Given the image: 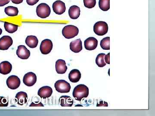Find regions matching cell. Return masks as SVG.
Wrapping results in <instances>:
<instances>
[{
  "mask_svg": "<svg viewBox=\"0 0 155 116\" xmlns=\"http://www.w3.org/2000/svg\"><path fill=\"white\" fill-rule=\"evenodd\" d=\"M89 95V89L84 84H79L73 89V97L78 101H81L83 98L87 97Z\"/></svg>",
  "mask_w": 155,
  "mask_h": 116,
  "instance_id": "1",
  "label": "cell"
},
{
  "mask_svg": "<svg viewBox=\"0 0 155 116\" xmlns=\"http://www.w3.org/2000/svg\"><path fill=\"white\" fill-rule=\"evenodd\" d=\"M78 33V28L75 25H67L63 28L62 30V34L67 39L73 38L77 36Z\"/></svg>",
  "mask_w": 155,
  "mask_h": 116,
  "instance_id": "2",
  "label": "cell"
},
{
  "mask_svg": "<svg viewBox=\"0 0 155 116\" xmlns=\"http://www.w3.org/2000/svg\"><path fill=\"white\" fill-rule=\"evenodd\" d=\"M51 8L48 5L45 3L39 4L37 7V15L42 19L48 17L51 14Z\"/></svg>",
  "mask_w": 155,
  "mask_h": 116,
  "instance_id": "3",
  "label": "cell"
},
{
  "mask_svg": "<svg viewBox=\"0 0 155 116\" xmlns=\"http://www.w3.org/2000/svg\"><path fill=\"white\" fill-rule=\"evenodd\" d=\"M108 24L104 21L97 22L94 26V31L98 36H103L107 33Z\"/></svg>",
  "mask_w": 155,
  "mask_h": 116,
  "instance_id": "4",
  "label": "cell"
},
{
  "mask_svg": "<svg viewBox=\"0 0 155 116\" xmlns=\"http://www.w3.org/2000/svg\"><path fill=\"white\" fill-rule=\"evenodd\" d=\"M54 87L56 91L60 93H68L71 89L70 84L64 80H58L56 81Z\"/></svg>",
  "mask_w": 155,
  "mask_h": 116,
  "instance_id": "5",
  "label": "cell"
},
{
  "mask_svg": "<svg viewBox=\"0 0 155 116\" xmlns=\"http://www.w3.org/2000/svg\"><path fill=\"white\" fill-rule=\"evenodd\" d=\"M53 47V43L51 40L47 39L41 42L40 47V50L43 54H48L51 51Z\"/></svg>",
  "mask_w": 155,
  "mask_h": 116,
  "instance_id": "6",
  "label": "cell"
},
{
  "mask_svg": "<svg viewBox=\"0 0 155 116\" xmlns=\"http://www.w3.org/2000/svg\"><path fill=\"white\" fill-rule=\"evenodd\" d=\"M7 86L11 89H16L20 86L21 81L20 79L15 75H11L6 81Z\"/></svg>",
  "mask_w": 155,
  "mask_h": 116,
  "instance_id": "7",
  "label": "cell"
},
{
  "mask_svg": "<svg viewBox=\"0 0 155 116\" xmlns=\"http://www.w3.org/2000/svg\"><path fill=\"white\" fill-rule=\"evenodd\" d=\"M37 81V76L33 72H29L24 75L23 82L26 86H32L35 84Z\"/></svg>",
  "mask_w": 155,
  "mask_h": 116,
  "instance_id": "8",
  "label": "cell"
},
{
  "mask_svg": "<svg viewBox=\"0 0 155 116\" xmlns=\"http://www.w3.org/2000/svg\"><path fill=\"white\" fill-rule=\"evenodd\" d=\"M52 8L54 12L58 15H61L66 11V5L64 2L58 0L53 3Z\"/></svg>",
  "mask_w": 155,
  "mask_h": 116,
  "instance_id": "9",
  "label": "cell"
},
{
  "mask_svg": "<svg viewBox=\"0 0 155 116\" xmlns=\"http://www.w3.org/2000/svg\"><path fill=\"white\" fill-rule=\"evenodd\" d=\"M13 40L11 37L4 36L0 38V50H6L13 44Z\"/></svg>",
  "mask_w": 155,
  "mask_h": 116,
  "instance_id": "10",
  "label": "cell"
},
{
  "mask_svg": "<svg viewBox=\"0 0 155 116\" xmlns=\"http://www.w3.org/2000/svg\"><path fill=\"white\" fill-rule=\"evenodd\" d=\"M17 55L22 60H27L30 56V52L24 45H19L17 48Z\"/></svg>",
  "mask_w": 155,
  "mask_h": 116,
  "instance_id": "11",
  "label": "cell"
},
{
  "mask_svg": "<svg viewBox=\"0 0 155 116\" xmlns=\"http://www.w3.org/2000/svg\"><path fill=\"white\" fill-rule=\"evenodd\" d=\"M98 40L94 37H88L84 42V47L88 50H93L97 48Z\"/></svg>",
  "mask_w": 155,
  "mask_h": 116,
  "instance_id": "12",
  "label": "cell"
},
{
  "mask_svg": "<svg viewBox=\"0 0 155 116\" xmlns=\"http://www.w3.org/2000/svg\"><path fill=\"white\" fill-rule=\"evenodd\" d=\"M52 93V89L49 86H44L39 89L38 95L41 98L45 99L51 97Z\"/></svg>",
  "mask_w": 155,
  "mask_h": 116,
  "instance_id": "13",
  "label": "cell"
},
{
  "mask_svg": "<svg viewBox=\"0 0 155 116\" xmlns=\"http://www.w3.org/2000/svg\"><path fill=\"white\" fill-rule=\"evenodd\" d=\"M56 71L59 74H64L67 70L66 62L63 60H58L56 62Z\"/></svg>",
  "mask_w": 155,
  "mask_h": 116,
  "instance_id": "14",
  "label": "cell"
},
{
  "mask_svg": "<svg viewBox=\"0 0 155 116\" xmlns=\"http://www.w3.org/2000/svg\"><path fill=\"white\" fill-rule=\"evenodd\" d=\"M70 49L75 53H79L82 50V42L80 39L75 40L70 43Z\"/></svg>",
  "mask_w": 155,
  "mask_h": 116,
  "instance_id": "15",
  "label": "cell"
},
{
  "mask_svg": "<svg viewBox=\"0 0 155 116\" xmlns=\"http://www.w3.org/2000/svg\"><path fill=\"white\" fill-rule=\"evenodd\" d=\"M12 69V65L8 61H4L0 63V73L2 75L9 74L11 73Z\"/></svg>",
  "mask_w": 155,
  "mask_h": 116,
  "instance_id": "16",
  "label": "cell"
},
{
  "mask_svg": "<svg viewBox=\"0 0 155 116\" xmlns=\"http://www.w3.org/2000/svg\"><path fill=\"white\" fill-rule=\"evenodd\" d=\"M81 78V73L78 69H73L69 72V80L72 83H77L80 80Z\"/></svg>",
  "mask_w": 155,
  "mask_h": 116,
  "instance_id": "17",
  "label": "cell"
},
{
  "mask_svg": "<svg viewBox=\"0 0 155 116\" xmlns=\"http://www.w3.org/2000/svg\"><path fill=\"white\" fill-rule=\"evenodd\" d=\"M15 98L18 104L22 105L27 102L28 95L24 92H19L16 94Z\"/></svg>",
  "mask_w": 155,
  "mask_h": 116,
  "instance_id": "18",
  "label": "cell"
},
{
  "mask_svg": "<svg viewBox=\"0 0 155 116\" xmlns=\"http://www.w3.org/2000/svg\"><path fill=\"white\" fill-rule=\"evenodd\" d=\"M25 44L31 48H35L38 44V39L36 36L30 35L27 37L25 40Z\"/></svg>",
  "mask_w": 155,
  "mask_h": 116,
  "instance_id": "19",
  "label": "cell"
},
{
  "mask_svg": "<svg viewBox=\"0 0 155 116\" xmlns=\"http://www.w3.org/2000/svg\"><path fill=\"white\" fill-rule=\"evenodd\" d=\"M69 15L71 19H77L80 15V8L76 5L71 6L69 9Z\"/></svg>",
  "mask_w": 155,
  "mask_h": 116,
  "instance_id": "20",
  "label": "cell"
},
{
  "mask_svg": "<svg viewBox=\"0 0 155 116\" xmlns=\"http://www.w3.org/2000/svg\"><path fill=\"white\" fill-rule=\"evenodd\" d=\"M60 104L62 107H72L73 101L70 96L64 95L60 98Z\"/></svg>",
  "mask_w": 155,
  "mask_h": 116,
  "instance_id": "21",
  "label": "cell"
},
{
  "mask_svg": "<svg viewBox=\"0 0 155 116\" xmlns=\"http://www.w3.org/2000/svg\"><path fill=\"white\" fill-rule=\"evenodd\" d=\"M5 12L8 16L11 17L17 16L19 13L18 8L13 6H8L6 7L5 9Z\"/></svg>",
  "mask_w": 155,
  "mask_h": 116,
  "instance_id": "22",
  "label": "cell"
},
{
  "mask_svg": "<svg viewBox=\"0 0 155 116\" xmlns=\"http://www.w3.org/2000/svg\"><path fill=\"white\" fill-rule=\"evenodd\" d=\"M4 27L7 32L9 33H14L18 30V25L10 22H5Z\"/></svg>",
  "mask_w": 155,
  "mask_h": 116,
  "instance_id": "23",
  "label": "cell"
},
{
  "mask_svg": "<svg viewBox=\"0 0 155 116\" xmlns=\"http://www.w3.org/2000/svg\"><path fill=\"white\" fill-rule=\"evenodd\" d=\"M105 54L100 53L97 56L96 59V63L98 66L102 68L106 65V63L104 60V56Z\"/></svg>",
  "mask_w": 155,
  "mask_h": 116,
  "instance_id": "24",
  "label": "cell"
},
{
  "mask_svg": "<svg viewBox=\"0 0 155 116\" xmlns=\"http://www.w3.org/2000/svg\"><path fill=\"white\" fill-rule=\"evenodd\" d=\"M99 6L102 11H108L110 9V0H99Z\"/></svg>",
  "mask_w": 155,
  "mask_h": 116,
  "instance_id": "25",
  "label": "cell"
},
{
  "mask_svg": "<svg viewBox=\"0 0 155 116\" xmlns=\"http://www.w3.org/2000/svg\"><path fill=\"white\" fill-rule=\"evenodd\" d=\"M110 37H104L101 40V47L103 50H110Z\"/></svg>",
  "mask_w": 155,
  "mask_h": 116,
  "instance_id": "26",
  "label": "cell"
},
{
  "mask_svg": "<svg viewBox=\"0 0 155 116\" xmlns=\"http://www.w3.org/2000/svg\"><path fill=\"white\" fill-rule=\"evenodd\" d=\"M84 6L87 8H94L96 4V0H83Z\"/></svg>",
  "mask_w": 155,
  "mask_h": 116,
  "instance_id": "27",
  "label": "cell"
},
{
  "mask_svg": "<svg viewBox=\"0 0 155 116\" xmlns=\"http://www.w3.org/2000/svg\"><path fill=\"white\" fill-rule=\"evenodd\" d=\"M8 104V100L6 98L0 96V107H7Z\"/></svg>",
  "mask_w": 155,
  "mask_h": 116,
  "instance_id": "28",
  "label": "cell"
},
{
  "mask_svg": "<svg viewBox=\"0 0 155 116\" xmlns=\"http://www.w3.org/2000/svg\"><path fill=\"white\" fill-rule=\"evenodd\" d=\"M39 1V0H26V2L29 5L33 6L38 2Z\"/></svg>",
  "mask_w": 155,
  "mask_h": 116,
  "instance_id": "29",
  "label": "cell"
},
{
  "mask_svg": "<svg viewBox=\"0 0 155 116\" xmlns=\"http://www.w3.org/2000/svg\"><path fill=\"white\" fill-rule=\"evenodd\" d=\"M10 0H0V7L6 5L10 2Z\"/></svg>",
  "mask_w": 155,
  "mask_h": 116,
  "instance_id": "30",
  "label": "cell"
},
{
  "mask_svg": "<svg viewBox=\"0 0 155 116\" xmlns=\"http://www.w3.org/2000/svg\"><path fill=\"white\" fill-rule=\"evenodd\" d=\"M110 53H108V54L105 55V56H104V60L105 62V63H106L108 64H110Z\"/></svg>",
  "mask_w": 155,
  "mask_h": 116,
  "instance_id": "31",
  "label": "cell"
},
{
  "mask_svg": "<svg viewBox=\"0 0 155 116\" xmlns=\"http://www.w3.org/2000/svg\"><path fill=\"white\" fill-rule=\"evenodd\" d=\"M43 105L41 102H40L39 103H35L32 102L31 104L29 105V107H44Z\"/></svg>",
  "mask_w": 155,
  "mask_h": 116,
  "instance_id": "32",
  "label": "cell"
},
{
  "mask_svg": "<svg viewBox=\"0 0 155 116\" xmlns=\"http://www.w3.org/2000/svg\"><path fill=\"white\" fill-rule=\"evenodd\" d=\"M12 3L15 4H19L23 2V0H11Z\"/></svg>",
  "mask_w": 155,
  "mask_h": 116,
  "instance_id": "33",
  "label": "cell"
},
{
  "mask_svg": "<svg viewBox=\"0 0 155 116\" xmlns=\"http://www.w3.org/2000/svg\"><path fill=\"white\" fill-rule=\"evenodd\" d=\"M2 28H0V35L2 34Z\"/></svg>",
  "mask_w": 155,
  "mask_h": 116,
  "instance_id": "34",
  "label": "cell"
}]
</instances>
